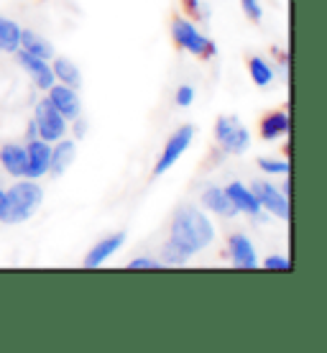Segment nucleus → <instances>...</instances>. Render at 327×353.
I'll list each match as a JSON object with an SVG mask.
<instances>
[{"label":"nucleus","instance_id":"1a4fd4ad","mask_svg":"<svg viewBox=\"0 0 327 353\" xmlns=\"http://www.w3.org/2000/svg\"><path fill=\"white\" fill-rule=\"evenodd\" d=\"M49 161H52V146L44 139H31L26 146V176L28 179H39V176L49 174Z\"/></svg>","mask_w":327,"mask_h":353},{"label":"nucleus","instance_id":"9d476101","mask_svg":"<svg viewBox=\"0 0 327 353\" xmlns=\"http://www.w3.org/2000/svg\"><path fill=\"white\" fill-rule=\"evenodd\" d=\"M16 59L18 64L23 67V70L31 74V80H34V85L39 90H49L54 85V72H52V64L46 62V59H41V57H34V54L23 52V49H18L16 52Z\"/></svg>","mask_w":327,"mask_h":353},{"label":"nucleus","instance_id":"aec40b11","mask_svg":"<svg viewBox=\"0 0 327 353\" xmlns=\"http://www.w3.org/2000/svg\"><path fill=\"white\" fill-rule=\"evenodd\" d=\"M18 44H21V26H18L16 21L0 16V49L16 54Z\"/></svg>","mask_w":327,"mask_h":353},{"label":"nucleus","instance_id":"0eeeda50","mask_svg":"<svg viewBox=\"0 0 327 353\" xmlns=\"http://www.w3.org/2000/svg\"><path fill=\"white\" fill-rule=\"evenodd\" d=\"M251 190L256 194L261 210L271 212V215L282 218V221H289V200H286V194L279 187L268 185V182H253Z\"/></svg>","mask_w":327,"mask_h":353},{"label":"nucleus","instance_id":"7c9ffc66","mask_svg":"<svg viewBox=\"0 0 327 353\" xmlns=\"http://www.w3.org/2000/svg\"><path fill=\"white\" fill-rule=\"evenodd\" d=\"M31 139H36V125L34 123H28V141H31Z\"/></svg>","mask_w":327,"mask_h":353},{"label":"nucleus","instance_id":"423d86ee","mask_svg":"<svg viewBox=\"0 0 327 353\" xmlns=\"http://www.w3.org/2000/svg\"><path fill=\"white\" fill-rule=\"evenodd\" d=\"M192 139H195V128H192V125H182L177 133H171L167 146H164V151H161L159 161H156V167H154V174L161 176L164 172H169V169L174 167V164L179 161V157L189 149Z\"/></svg>","mask_w":327,"mask_h":353},{"label":"nucleus","instance_id":"f257e3e1","mask_svg":"<svg viewBox=\"0 0 327 353\" xmlns=\"http://www.w3.org/2000/svg\"><path fill=\"white\" fill-rule=\"evenodd\" d=\"M171 241L179 243L192 256L215 241V225L197 208H182L171 218Z\"/></svg>","mask_w":327,"mask_h":353},{"label":"nucleus","instance_id":"dca6fc26","mask_svg":"<svg viewBox=\"0 0 327 353\" xmlns=\"http://www.w3.org/2000/svg\"><path fill=\"white\" fill-rule=\"evenodd\" d=\"M202 203L207 210L218 212V215H222V218H235V215H238V210L233 208L228 192H225L222 187H207V190L202 192Z\"/></svg>","mask_w":327,"mask_h":353},{"label":"nucleus","instance_id":"f8f14e48","mask_svg":"<svg viewBox=\"0 0 327 353\" xmlns=\"http://www.w3.org/2000/svg\"><path fill=\"white\" fill-rule=\"evenodd\" d=\"M225 192H228L230 203H233V208L238 212H246V215H251V218H256V215H261V205H258L256 194H253V190H248L246 185H240V182H230L228 187H225Z\"/></svg>","mask_w":327,"mask_h":353},{"label":"nucleus","instance_id":"6ab92c4d","mask_svg":"<svg viewBox=\"0 0 327 353\" xmlns=\"http://www.w3.org/2000/svg\"><path fill=\"white\" fill-rule=\"evenodd\" d=\"M52 72H54V80H59L62 85H67V88H80V67L72 62V59H67V57H56L52 64Z\"/></svg>","mask_w":327,"mask_h":353},{"label":"nucleus","instance_id":"c756f323","mask_svg":"<svg viewBox=\"0 0 327 353\" xmlns=\"http://www.w3.org/2000/svg\"><path fill=\"white\" fill-rule=\"evenodd\" d=\"M74 136H77V139H80V136H85V123H80V121L74 123Z\"/></svg>","mask_w":327,"mask_h":353},{"label":"nucleus","instance_id":"f03ea898","mask_svg":"<svg viewBox=\"0 0 327 353\" xmlns=\"http://www.w3.org/2000/svg\"><path fill=\"white\" fill-rule=\"evenodd\" d=\"M44 200L41 187L36 185V179L18 182L6 192V218L3 223H23L36 212V208Z\"/></svg>","mask_w":327,"mask_h":353},{"label":"nucleus","instance_id":"bb28decb","mask_svg":"<svg viewBox=\"0 0 327 353\" xmlns=\"http://www.w3.org/2000/svg\"><path fill=\"white\" fill-rule=\"evenodd\" d=\"M128 266H131V269H159L161 261H156V259H149V256H141V259H133Z\"/></svg>","mask_w":327,"mask_h":353},{"label":"nucleus","instance_id":"6e6552de","mask_svg":"<svg viewBox=\"0 0 327 353\" xmlns=\"http://www.w3.org/2000/svg\"><path fill=\"white\" fill-rule=\"evenodd\" d=\"M46 100L64 115V121H77V118H80L82 103L74 88H67L62 82H59V85L54 82L52 88H49V97H46Z\"/></svg>","mask_w":327,"mask_h":353},{"label":"nucleus","instance_id":"39448f33","mask_svg":"<svg viewBox=\"0 0 327 353\" xmlns=\"http://www.w3.org/2000/svg\"><path fill=\"white\" fill-rule=\"evenodd\" d=\"M34 125H36V136L49 143L59 141L64 133H67V121H64V115L59 113L49 100H41V103L36 105Z\"/></svg>","mask_w":327,"mask_h":353},{"label":"nucleus","instance_id":"4be33fe9","mask_svg":"<svg viewBox=\"0 0 327 353\" xmlns=\"http://www.w3.org/2000/svg\"><path fill=\"white\" fill-rule=\"evenodd\" d=\"M187 259H189V254H187L179 243H174L171 239H169L167 243H164V248H161V264L179 266V264H184Z\"/></svg>","mask_w":327,"mask_h":353},{"label":"nucleus","instance_id":"393cba45","mask_svg":"<svg viewBox=\"0 0 327 353\" xmlns=\"http://www.w3.org/2000/svg\"><path fill=\"white\" fill-rule=\"evenodd\" d=\"M240 6H243V10H246V16L251 21H261V16H264L261 0H240Z\"/></svg>","mask_w":327,"mask_h":353},{"label":"nucleus","instance_id":"a211bd4d","mask_svg":"<svg viewBox=\"0 0 327 353\" xmlns=\"http://www.w3.org/2000/svg\"><path fill=\"white\" fill-rule=\"evenodd\" d=\"M18 49H23V52L34 54V57H41V59H52L54 57V46L52 41H46L44 36H39L36 31H23L21 28V44H18Z\"/></svg>","mask_w":327,"mask_h":353},{"label":"nucleus","instance_id":"c85d7f7f","mask_svg":"<svg viewBox=\"0 0 327 353\" xmlns=\"http://www.w3.org/2000/svg\"><path fill=\"white\" fill-rule=\"evenodd\" d=\"M6 218V192L0 190V221Z\"/></svg>","mask_w":327,"mask_h":353},{"label":"nucleus","instance_id":"412c9836","mask_svg":"<svg viewBox=\"0 0 327 353\" xmlns=\"http://www.w3.org/2000/svg\"><path fill=\"white\" fill-rule=\"evenodd\" d=\"M248 72H251V80L256 82L258 88H268L274 82V67L266 62V59H261V57H251Z\"/></svg>","mask_w":327,"mask_h":353},{"label":"nucleus","instance_id":"ddd939ff","mask_svg":"<svg viewBox=\"0 0 327 353\" xmlns=\"http://www.w3.org/2000/svg\"><path fill=\"white\" fill-rule=\"evenodd\" d=\"M123 243H125V233H113V236L103 239L100 243H95V246L89 248V254L85 256V266H89V269L92 266H103L115 251H120Z\"/></svg>","mask_w":327,"mask_h":353},{"label":"nucleus","instance_id":"b1692460","mask_svg":"<svg viewBox=\"0 0 327 353\" xmlns=\"http://www.w3.org/2000/svg\"><path fill=\"white\" fill-rule=\"evenodd\" d=\"M264 269H274V272H289V269H292V261H289L286 256H279V254H274V256H266Z\"/></svg>","mask_w":327,"mask_h":353},{"label":"nucleus","instance_id":"9b49d317","mask_svg":"<svg viewBox=\"0 0 327 353\" xmlns=\"http://www.w3.org/2000/svg\"><path fill=\"white\" fill-rule=\"evenodd\" d=\"M228 251H230V261L238 266V269H256L258 266L256 246H253V241L248 239V236H243V233L230 236Z\"/></svg>","mask_w":327,"mask_h":353},{"label":"nucleus","instance_id":"f3484780","mask_svg":"<svg viewBox=\"0 0 327 353\" xmlns=\"http://www.w3.org/2000/svg\"><path fill=\"white\" fill-rule=\"evenodd\" d=\"M289 133V113L284 110H276V113H268L261 121V139L264 141H276Z\"/></svg>","mask_w":327,"mask_h":353},{"label":"nucleus","instance_id":"2eb2a0df","mask_svg":"<svg viewBox=\"0 0 327 353\" xmlns=\"http://www.w3.org/2000/svg\"><path fill=\"white\" fill-rule=\"evenodd\" d=\"M56 146H52V161H49V172H54V174H62V172H67L70 169V164L74 161V157H77V146H74V141H70V139H59V141H54Z\"/></svg>","mask_w":327,"mask_h":353},{"label":"nucleus","instance_id":"20e7f679","mask_svg":"<svg viewBox=\"0 0 327 353\" xmlns=\"http://www.w3.org/2000/svg\"><path fill=\"white\" fill-rule=\"evenodd\" d=\"M215 139L220 141V146L228 154H246L248 143H251V133H248V128L240 125L238 118L220 115L218 123H215Z\"/></svg>","mask_w":327,"mask_h":353},{"label":"nucleus","instance_id":"4468645a","mask_svg":"<svg viewBox=\"0 0 327 353\" xmlns=\"http://www.w3.org/2000/svg\"><path fill=\"white\" fill-rule=\"evenodd\" d=\"M0 164L10 176H26V146L21 143H6L0 149Z\"/></svg>","mask_w":327,"mask_h":353},{"label":"nucleus","instance_id":"cd10ccee","mask_svg":"<svg viewBox=\"0 0 327 353\" xmlns=\"http://www.w3.org/2000/svg\"><path fill=\"white\" fill-rule=\"evenodd\" d=\"M184 6H187V10H189V13H195V16H204V10L200 8V6H202L200 0H184Z\"/></svg>","mask_w":327,"mask_h":353},{"label":"nucleus","instance_id":"7ed1b4c3","mask_svg":"<svg viewBox=\"0 0 327 353\" xmlns=\"http://www.w3.org/2000/svg\"><path fill=\"white\" fill-rule=\"evenodd\" d=\"M171 36H174L177 46H182V49H187V52H192L195 57H215V52H218L215 41H210L207 36L200 34L195 23L187 21V18H174V23H171Z\"/></svg>","mask_w":327,"mask_h":353},{"label":"nucleus","instance_id":"a878e982","mask_svg":"<svg viewBox=\"0 0 327 353\" xmlns=\"http://www.w3.org/2000/svg\"><path fill=\"white\" fill-rule=\"evenodd\" d=\"M177 105L179 108H187V105H192V100H195V88H189V85H182V88L177 90Z\"/></svg>","mask_w":327,"mask_h":353},{"label":"nucleus","instance_id":"5701e85b","mask_svg":"<svg viewBox=\"0 0 327 353\" xmlns=\"http://www.w3.org/2000/svg\"><path fill=\"white\" fill-rule=\"evenodd\" d=\"M258 167L268 174H289V161L282 159H258Z\"/></svg>","mask_w":327,"mask_h":353}]
</instances>
